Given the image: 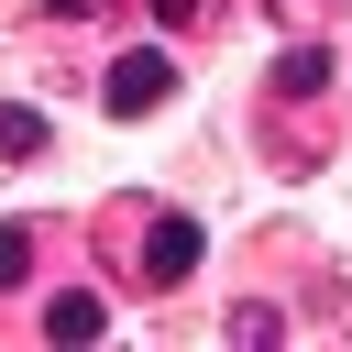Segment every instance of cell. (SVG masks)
<instances>
[{
	"label": "cell",
	"instance_id": "7",
	"mask_svg": "<svg viewBox=\"0 0 352 352\" xmlns=\"http://www.w3.org/2000/svg\"><path fill=\"white\" fill-rule=\"evenodd\" d=\"M22 275H33V231H22V220H0V286H22Z\"/></svg>",
	"mask_w": 352,
	"mask_h": 352
},
{
	"label": "cell",
	"instance_id": "2",
	"mask_svg": "<svg viewBox=\"0 0 352 352\" xmlns=\"http://www.w3.org/2000/svg\"><path fill=\"white\" fill-rule=\"evenodd\" d=\"M165 99H176V66H165V55H121V66H110V110H121V121H143V110H165Z\"/></svg>",
	"mask_w": 352,
	"mask_h": 352
},
{
	"label": "cell",
	"instance_id": "4",
	"mask_svg": "<svg viewBox=\"0 0 352 352\" xmlns=\"http://www.w3.org/2000/svg\"><path fill=\"white\" fill-rule=\"evenodd\" d=\"M275 88H286V99H319V88H330V44H286V55H275Z\"/></svg>",
	"mask_w": 352,
	"mask_h": 352
},
{
	"label": "cell",
	"instance_id": "8",
	"mask_svg": "<svg viewBox=\"0 0 352 352\" xmlns=\"http://www.w3.org/2000/svg\"><path fill=\"white\" fill-rule=\"evenodd\" d=\"M154 22H198V0H154Z\"/></svg>",
	"mask_w": 352,
	"mask_h": 352
},
{
	"label": "cell",
	"instance_id": "3",
	"mask_svg": "<svg viewBox=\"0 0 352 352\" xmlns=\"http://www.w3.org/2000/svg\"><path fill=\"white\" fill-rule=\"evenodd\" d=\"M99 330H110V297H88V286H66V297L44 308V341H66V352H77V341H99Z\"/></svg>",
	"mask_w": 352,
	"mask_h": 352
},
{
	"label": "cell",
	"instance_id": "5",
	"mask_svg": "<svg viewBox=\"0 0 352 352\" xmlns=\"http://www.w3.org/2000/svg\"><path fill=\"white\" fill-rule=\"evenodd\" d=\"M231 341H242V352L286 341V308H275V297H242V308H231Z\"/></svg>",
	"mask_w": 352,
	"mask_h": 352
},
{
	"label": "cell",
	"instance_id": "1",
	"mask_svg": "<svg viewBox=\"0 0 352 352\" xmlns=\"http://www.w3.org/2000/svg\"><path fill=\"white\" fill-rule=\"evenodd\" d=\"M198 242H209V231H198L187 209H165V220L143 231V286H187V275H198Z\"/></svg>",
	"mask_w": 352,
	"mask_h": 352
},
{
	"label": "cell",
	"instance_id": "9",
	"mask_svg": "<svg viewBox=\"0 0 352 352\" xmlns=\"http://www.w3.org/2000/svg\"><path fill=\"white\" fill-rule=\"evenodd\" d=\"M44 11H66V22H77V11H99V0H44Z\"/></svg>",
	"mask_w": 352,
	"mask_h": 352
},
{
	"label": "cell",
	"instance_id": "6",
	"mask_svg": "<svg viewBox=\"0 0 352 352\" xmlns=\"http://www.w3.org/2000/svg\"><path fill=\"white\" fill-rule=\"evenodd\" d=\"M0 154H44V110L33 99H0Z\"/></svg>",
	"mask_w": 352,
	"mask_h": 352
}]
</instances>
